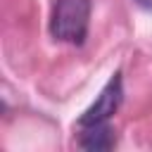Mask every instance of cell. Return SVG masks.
I'll return each mask as SVG.
<instances>
[{"instance_id":"2","label":"cell","mask_w":152,"mask_h":152,"mask_svg":"<svg viewBox=\"0 0 152 152\" xmlns=\"http://www.w3.org/2000/svg\"><path fill=\"white\" fill-rule=\"evenodd\" d=\"M121 97H124V88H121V74L116 71L107 86L100 90L97 100L83 112V116L78 119V126H90V124H102V121H109V116L119 109L121 104Z\"/></svg>"},{"instance_id":"4","label":"cell","mask_w":152,"mask_h":152,"mask_svg":"<svg viewBox=\"0 0 152 152\" xmlns=\"http://www.w3.org/2000/svg\"><path fill=\"white\" fill-rule=\"evenodd\" d=\"M138 5H142V7H147V10H152V0H135Z\"/></svg>"},{"instance_id":"3","label":"cell","mask_w":152,"mask_h":152,"mask_svg":"<svg viewBox=\"0 0 152 152\" xmlns=\"http://www.w3.org/2000/svg\"><path fill=\"white\" fill-rule=\"evenodd\" d=\"M81 138H78V145L83 150H90V152H104V150H112L114 142H116V135L112 131V126L107 121L102 124H90V126H81Z\"/></svg>"},{"instance_id":"1","label":"cell","mask_w":152,"mask_h":152,"mask_svg":"<svg viewBox=\"0 0 152 152\" xmlns=\"http://www.w3.org/2000/svg\"><path fill=\"white\" fill-rule=\"evenodd\" d=\"M90 21V0H57L52 7L50 33L71 45H81L88 33Z\"/></svg>"}]
</instances>
